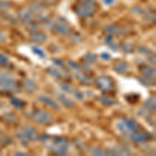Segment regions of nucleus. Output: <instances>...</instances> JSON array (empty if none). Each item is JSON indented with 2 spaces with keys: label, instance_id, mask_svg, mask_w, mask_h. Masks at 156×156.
Returning a JSON list of instances; mask_svg holds the SVG:
<instances>
[{
  "label": "nucleus",
  "instance_id": "nucleus-1",
  "mask_svg": "<svg viewBox=\"0 0 156 156\" xmlns=\"http://www.w3.org/2000/svg\"><path fill=\"white\" fill-rule=\"evenodd\" d=\"M120 131L123 133L124 135H128L129 136L132 132H135L138 130V125L136 122H134L131 119H125L124 121L120 122V124L118 125Z\"/></svg>",
  "mask_w": 156,
  "mask_h": 156
},
{
  "label": "nucleus",
  "instance_id": "nucleus-2",
  "mask_svg": "<svg viewBox=\"0 0 156 156\" xmlns=\"http://www.w3.org/2000/svg\"><path fill=\"white\" fill-rule=\"evenodd\" d=\"M97 87L104 93H109L114 89V81L108 76H100L96 80Z\"/></svg>",
  "mask_w": 156,
  "mask_h": 156
},
{
  "label": "nucleus",
  "instance_id": "nucleus-3",
  "mask_svg": "<svg viewBox=\"0 0 156 156\" xmlns=\"http://www.w3.org/2000/svg\"><path fill=\"white\" fill-rule=\"evenodd\" d=\"M32 120L36 121L39 124H50L52 123V117L50 115L48 112H45L43 109H37L34 112V114L32 115Z\"/></svg>",
  "mask_w": 156,
  "mask_h": 156
},
{
  "label": "nucleus",
  "instance_id": "nucleus-4",
  "mask_svg": "<svg viewBox=\"0 0 156 156\" xmlns=\"http://www.w3.org/2000/svg\"><path fill=\"white\" fill-rule=\"evenodd\" d=\"M75 12L79 17L81 18H90V17L94 16L95 14V9H90L89 6H85L83 4H80L75 9Z\"/></svg>",
  "mask_w": 156,
  "mask_h": 156
},
{
  "label": "nucleus",
  "instance_id": "nucleus-5",
  "mask_svg": "<svg viewBox=\"0 0 156 156\" xmlns=\"http://www.w3.org/2000/svg\"><path fill=\"white\" fill-rule=\"evenodd\" d=\"M129 137L131 138L132 140H134V142L136 143H145L147 142V140H151V135L149 134L148 132H132L131 134L129 135Z\"/></svg>",
  "mask_w": 156,
  "mask_h": 156
},
{
  "label": "nucleus",
  "instance_id": "nucleus-6",
  "mask_svg": "<svg viewBox=\"0 0 156 156\" xmlns=\"http://www.w3.org/2000/svg\"><path fill=\"white\" fill-rule=\"evenodd\" d=\"M22 133H23L24 136L27 138V140H37V137H39L37 130L30 126H25Z\"/></svg>",
  "mask_w": 156,
  "mask_h": 156
},
{
  "label": "nucleus",
  "instance_id": "nucleus-7",
  "mask_svg": "<svg viewBox=\"0 0 156 156\" xmlns=\"http://www.w3.org/2000/svg\"><path fill=\"white\" fill-rule=\"evenodd\" d=\"M37 99L40 100L42 103H44L45 105H48V106L54 108V109H59L60 108V105L57 103L56 101H54L53 99H51V98L47 97V96H39L37 97Z\"/></svg>",
  "mask_w": 156,
  "mask_h": 156
},
{
  "label": "nucleus",
  "instance_id": "nucleus-8",
  "mask_svg": "<svg viewBox=\"0 0 156 156\" xmlns=\"http://www.w3.org/2000/svg\"><path fill=\"white\" fill-rule=\"evenodd\" d=\"M11 84H16L15 78L7 76V75H4V74H0V89L3 87L11 85Z\"/></svg>",
  "mask_w": 156,
  "mask_h": 156
},
{
  "label": "nucleus",
  "instance_id": "nucleus-9",
  "mask_svg": "<svg viewBox=\"0 0 156 156\" xmlns=\"http://www.w3.org/2000/svg\"><path fill=\"white\" fill-rule=\"evenodd\" d=\"M19 17L23 20V21L28 22L32 19V12L28 11L27 9H23L19 12Z\"/></svg>",
  "mask_w": 156,
  "mask_h": 156
},
{
  "label": "nucleus",
  "instance_id": "nucleus-10",
  "mask_svg": "<svg viewBox=\"0 0 156 156\" xmlns=\"http://www.w3.org/2000/svg\"><path fill=\"white\" fill-rule=\"evenodd\" d=\"M31 40L37 43H44L47 41V36L42 32H34L31 34Z\"/></svg>",
  "mask_w": 156,
  "mask_h": 156
},
{
  "label": "nucleus",
  "instance_id": "nucleus-11",
  "mask_svg": "<svg viewBox=\"0 0 156 156\" xmlns=\"http://www.w3.org/2000/svg\"><path fill=\"white\" fill-rule=\"evenodd\" d=\"M115 70L117 71L118 73H121V74H124V73H127L128 72V66L127 64L125 62H117L115 64Z\"/></svg>",
  "mask_w": 156,
  "mask_h": 156
},
{
  "label": "nucleus",
  "instance_id": "nucleus-12",
  "mask_svg": "<svg viewBox=\"0 0 156 156\" xmlns=\"http://www.w3.org/2000/svg\"><path fill=\"white\" fill-rule=\"evenodd\" d=\"M105 31L109 32V34H117V36H122V34H124V31H123L120 27L115 26V25H109V26H107L106 28H105Z\"/></svg>",
  "mask_w": 156,
  "mask_h": 156
},
{
  "label": "nucleus",
  "instance_id": "nucleus-13",
  "mask_svg": "<svg viewBox=\"0 0 156 156\" xmlns=\"http://www.w3.org/2000/svg\"><path fill=\"white\" fill-rule=\"evenodd\" d=\"M56 95H57V97H58V99L60 100V102H62L64 105H66V106L73 107L75 105L74 101H72L69 97H66L65 95H62V94H56Z\"/></svg>",
  "mask_w": 156,
  "mask_h": 156
},
{
  "label": "nucleus",
  "instance_id": "nucleus-14",
  "mask_svg": "<svg viewBox=\"0 0 156 156\" xmlns=\"http://www.w3.org/2000/svg\"><path fill=\"white\" fill-rule=\"evenodd\" d=\"M51 151L57 155H66L68 153V150L66 149V148L62 147V146H59L57 144L54 145V146H51Z\"/></svg>",
  "mask_w": 156,
  "mask_h": 156
},
{
  "label": "nucleus",
  "instance_id": "nucleus-15",
  "mask_svg": "<svg viewBox=\"0 0 156 156\" xmlns=\"http://www.w3.org/2000/svg\"><path fill=\"white\" fill-rule=\"evenodd\" d=\"M54 30L57 34H62V36H68V34H70V32H71L70 28H68L65 25H57V26L54 27Z\"/></svg>",
  "mask_w": 156,
  "mask_h": 156
},
{
  "label": "nucleus",
  "instance_id": "nucleus-16",
  "mask_svg": "<svg viewBox=\"0 0 156 156\" xmlns=\"http://www.w3.org/2000/svg\"><path fill=\"white\" fill-rule=\"evenodd\" d=\"M23 85H24L25 90H26L27 92H29V93L34 92V90H36V89H37V85H36V83H34V82L32 81V80H29V79L24 80Z\"/></svg>",
  "mask_w": 156,
  "mask_h": 156
},
{
  "label": "nucleus",
  "instance_id": "nucleus-17",
  "mask_svg": "<svg viewBox=\"0 0 156 156\" xmlns=\"http://www.w3.org/2000/svg\"><path fill=\"white\" fill-rule=\"evenodd\" d=\"M11 103L16 108H19V109H23V108L25 107V103L22 101V100L18 99V98H12Z\"/></svg>",
  "mask_w": 156,
  "mask_h": 156
},
{
  "label": "nucleus",
  "instance_id": "nucleus-18",
  "mask_svg": "<svg viewBox=\"0 0 156 156\" xmlns=\"http://www.w3.org/2000/svg\"><path fill=\"white\" fill-rule=\"evenodd\" d=\"M54 142H55V144H57V145L62 146V147L66 148L67 150H69V149H70V144H69V142H68V140H64V138L55 137V138H54Z\"/></svg>",
  "mask_w": 156,
  "mask_h": 156
},
{
  "label": "nucleus",
  "instance_id": "nucleus-19",
  "mask_svg": "<svg viewBox=\"0 0 156 156\" xmlns=\"http://www.w3.org/2000/svg\"><path fill=\"white\" fill-rule=\"evenodd\" d=\"M78 78H79L80 82L83 83V84L90 85V84L93 83L92 78H90L89 76H87V75H84V74H78Z\"/></svg>",
  "mask_w": 156,
  "mask_h": 156
},
{
  "label": "nucleus",
  "instance_id": "nucleus-20",
  "mask_svg": "<svg viewBox=\"0 0 156 156\" xmlns=\"http://www.w3.org/2000/svg\"><path fill=\"white\" fill-rule=\"evenodd\" d=\"M79 1L81 4H83V5H85V6H89L93 9H96L98 7L97 3L94 1V0H79Z\"/></svg>",
  "mask_w": 156,
  "mask_h": 156
},
{
  "label": "nucleus",
  "instance_id": "nucleus-21",
  "mask_svg": "<svg viewBox=\"0 0 156 156\" xmlns=\"http://www.w3.org/2000/svg\"><path fill=\"white\" fill-rule=\"evenodd\" d=\"M143 73H144L145 76L148 77H155V69L154 68H151V67H146L143 70Z\"/></svg>",
  "mask_w": 156,
  "mask_h": 156
},
{
  "label": "nucleus",
  "instance_id": "nucleus-22",
  "mask_svg": "<svg viewBox=\"0 0 156 156\" xmlns=\"http://www.w3.org/2000/svg\"><path fill=\"white\" fill-rule=\"evenodd\" d=\"M30 7L34 9L36 12H44L45 11V6L43 4H39V3H34V2H31L30 3Z\"/></svg>",
  "mask_w": 156,
  "mask_h": 156
},
{
  "label": "nucleus",
  "instance_id": "nucleus-23",
  "mask_svg": "<svg viewBox=\"0 0 156 156\" xmlns=\"http://www.w3.org/2000/svg\"><path fill=\"white\" fill-rule=\"evenodd\" d=\"M145 105L146 107L150 108V109H155V98L154 97H151L149 99L147 100V101L145 102Z\"/></svg>",
  "mask_w": 156,
  "mask_h": 156
},
{
  "label": "nucleus",
  "instance_id": "nucleus-24",
  "mask_svg": "<svg viewBox=\"0 0 156 156\" xmlns=\"http://www.w3.org/2000/svg\"><path fill=\"white\" fill-rule=\"evenodd\" d=\"M49 71H50V74L53 75L54 77H57V78H62V77H64V74H62L60 70L54 69V68H50Z\"/></svg>",
  "mask_w": 156,
  "mask_h": 156
},
{
  "label": "nucleus",
  "instance_id": "nucleus-25",
  "mask_svg": "<svg viewBox=\"0 0 156 156\" xmlns=\"http://www.w3.org/2000/svg\"><path fill=\"white\" fill-rule=\"evenodd\" d=\"M32 51L34 52L37 55H39L40 57H42V58H45L46 57V54H45V52L43 51V50L41 48H39V47H32Z\"/></svg>",
  "mask_w": 156,
  "mask_h": 156
},
{
  "label": "nucleus",
  "instance_id": "nucleus-26",
  "mask_svg": "<svg viewBox=\"0 0 156 156\" xmlns=\"http://www.w3.org/2000/svg\"><path fill=\"white\" fill-rule=\"evenodd\" d=\"M99 100L104 105H106V106H109V105H112V104H114V103H115V100L110 99V98H108V97H102V98H100Z\"/></svg>",
  "mask_w": 156,
  "mask_h": 156
},
{
  "label": "nucleus",
  "instance_id": "nucleus-27",
  "mask_svg": "<svg viewBox=\"0 0 156 156\" xmlns=\"http://www.w3.org/2000/svg\"><path fill=\"white\" fill-rule=\"evenodd\" d=\"M140 81L146 85H154V78H152V77L146 76L145 78H142Z\"/></svg>",
  "mask_w": 156,
  "mask_h": 156
},
{
  "label": "nucleus",
  "instance_id": "nucleus-28",
  "mask_svg": "<svg viewBox=\"0 0 156 156\" xmlns=\"http://www.w3.org/2000/svg\"><path fill=\"white\" fill-rule=\"evenodd\" d=\"M58 85H59L60 89L64 90L65 92H67V93H72L73 92V87L68 83H58Z\"/></svg>",
  "mask_w": 156,
  "mask_h": 156
},
{
  "label": "nucleus",
  "instance_id": "nucleus-29",
  "mask_svg": "<svg viewBox=\"0 0 156 156\" xmlns=\"http://www.w3.org/2000/svg\"><path fill=\"white\" fill-rule=\"evenodd\" d=\"M84 59L87 60L89 64H93V62H95L97 60V56H96V54H87V56L84 57Z\"/></svg>",
  "mask_w": 156,
  "mask_h": 156
},
{
  "label": "nucleus",
  "instance_id": "nucleus-30",
  "mask_svg": "<svg viewBox=\"0 0 156 156\" xmlns=\"http://www.w3.org/2000/svg\"><path fill=\"white\" fill-rule=\"evenodd\" d=\"M0 65L2 66H9V60L6 56H4L3 54H0Z\"/></svg>",
  "mask_w": 156,
  "mask_h": 156
},
{
  "label": "nucleus",
  "instance_id": "nucleus-31",
  "mask_svg": "<svg viewBox=\"0 0 156 156\" xmlns=\"http://www.w3.org/2000/svg\"><path fill=\"white\" fill-rule=\"evenodd\" d=\"M27 27H28L29 29H31V30H36V29L39 28V25H37L36 22H30V21H28Z\"/></svg>",
  "mask_w": 156,
  "mask_h": 156
},
{
  "label": "nucleus",
  "instance_id": "nucleus-32",
  "mask_svg": "<svg viewBox=\"0 0 156 156\" xmlns=\"http://www.w3.org/2000/svg\"><path fill=\"white\" fill-rule=\"evenodd\" d=\"M92 152H93V154H94V155H103V154H105L104 152H102V151L99 150V149H94Z\"/></svg>",
  "mask_w": 156,
  "mask_h": 156
},
{
  "label": "nucleus",
  "instance_id": "nucleus-33",
  "mask_svg": "<svg viewBox=\"0 0 156 156\" xmlns=\"http://www.w3.org/2000/svg\"><path fill=\"white\" fill-rule=\"evenodd\" d=\"M103 2H104L106 5H114L115 0H103Z\"/></svg>",
  "mask_w": 156,
  "mask_h": 156
},
{
  "label": "nucleus",
  "instance_id": "nucleus-34",
  "mask_svg": "<svg viewBox=\"0 0 156 156\" xmlns=\"http://www.w3.org/2000/svg\"><path fill=\"white\" fill-rule=\"evenodd\" d=\"M54 62H57V66H60L62 68V69H64V68H66V66H65L64 65V62H62V60H58V59H54Z\"/></svg>",
  "mask_w": 156,
  "mask_h": 156
},
{
  "label": "nucleus",
  "instance_id": "nucleus-35",
  "mask_svg": "<svg viewBox=\"0 0 156 156\" xmlns=\"http://www.w3.org/2000/svg\"><path fill=\"white\" fill-rule=\"evenodd\" d=\"M69 65L71 66L72 68H74L75 70H79L80 69V67L79 66H77V65H75V62H69Z\"/></svg>",
  "mask_w": 156,
  "mask_h": 156
},
{
  "label": "nucleus",
  "instance_id": "nucleus-36",
  "mask_svg": "<svg viewBox=\"0 0 156 156\" xmlns=\"http://www.w3.org/2000/svg\"><path fill=\"white\" fill-rule=\"evenodd\" d=\"M101 57L103 59H105V60H108V59H110V55L108 54V53H103L101 55Z\"/></svg>",
  "mask_w": 156,
  "mask_h": 156
},
{
  "label": "nucleus",
  "instance_id": "nucleus-37",
  "mask_svg": "<svg viewBox=\"0 0 156 156\" xmlns=\"http://www.w3.org/2000/svg\"><path fill=\"white\" fill-rule=\"evenodd\" d=\"M5 36H4L2 32H0V43H2V42H5Z\"/></svg>",
  "mask_w": 156,
  "mask_h": 156
},
{
  "label": "nucleus",
  "instance_id": "nucleus-38",
  "mask_svg": "<svg viewBox=\"0 0 156 156\" xmlns=\"http://www.w3.org/2000/svg\"><path fill=\"white\" fill-rule=\"evenodd\" d=\"M0 24H1V21H0Z\"/></svg>",
  "mask_w": 156,
  "mask_h": 156
}]
</instances>
